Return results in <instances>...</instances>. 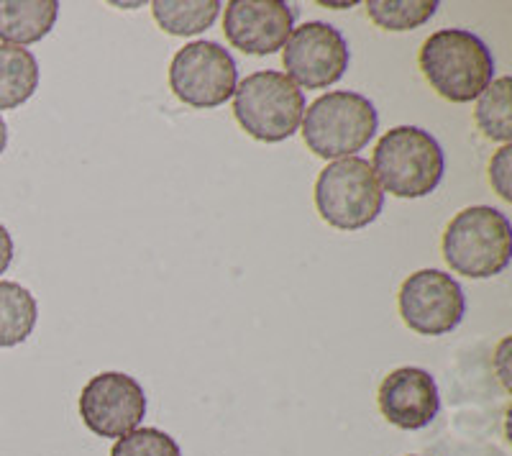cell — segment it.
Here are the masks:
<instances>
[{"label":"cell","mask_w":512,"mask_h":456,"mask_svg":"<svg viewBox=\"0 0 512 456\" xmlns=\"http://www.w3.org/2000/svg\"><path fill=\"white\" fill-rule=\"evenodd\" d=\"M418 62L431 88L451 103H472L495 80V57L466 29H441L428 36Z\"/></svg>","instance_id":"cell-1"},{"label":"cell","mask_w":512,"mask_h":456,"mask_svg":"<svg viewBox=\"0 0 512 456\" xmlns=\"http://www.w3.org/2000/svg\"><path fill=\"white\" fill-rule=\"evenodd\" d=\"M372 170L379 188L395 198H425L441 185L446 157L431 131L395 126L374 147Z\"/></svg>","instance_id":"cell-2"},{"label":"cell","mask_w":512,"mask_h":456,"mask_svg":"<svg viewBox=\"0 0 512 456\" xmlns=\"http://www.w3.org/2000/svg\"><path fill=\"white\" fill-rule=\"evenodd\" d=\"M305 147L320 159L356 157L374 139L379 126L372 100L351 90H333L313 100L303 113Z\"/></svg>","instance_id":"cell-3"},{"label":"cell","mask_w":512,"mask_h":456,"mask_svg":"<svg viewBox=\"0 0 512 456\" xmlns=\"http://www.w3.org/2000/svg\"><path fill=\"white\" fill-rule=\"evenodd\" d=\"M510 221L492 205H472L456 213L443 231V259L451 272L487 280L510 264Z\"/></svg>","instance_id":"cell-4"},{"label":"cell","mask_w":512,"mask_h":456,"mask_svg":"<svg viewBox=\"0 0 512 456\" xmlns=\"http://www.w3.org/2000/svg\"><path fill=\"white\" fill-rule=\"evenodd\" d=\"M305 113V95L285 72L262 70L236 85L233 116L256 141L280 144L290 139Z\"/></svg>","instance_id":"cell-5"},{"label":"cell","mask_w":512,"mask_h":456,"mask_svg":"<svg viewBox=\"0 0 512 456\" xmlns=\"http://www.w3.org/2000/svg\"><path fill=\"white\" fill-rule=\"evenodd\" d=\"M315 208L338 231H359L377 221L384 208V190L379 188L372 164L361 157L328 164L315 182Z\"/></svg>","instance_id":"cell-6"},{"label":"cell","mask_w":512,"mask_h":456,"mask_svg":"<svg viewBox=\"0 0 512 456\" xmlns=\"http://www.w3.org/2000/svg\"><path fill=\"white\" fill-rule=\"evenodd\" d=\"M239 67L218 41H190L169 65V88L192 108H218L233 98Z\"/></svg>","instance_id":"cell-7"},{"label":"cell","mask_w":512,"mask_h":456,"mask_svg":"<svg viewBox=\"0 0 512 456\" xmlns=\"http://www.w3.org/2000/svg\"><path fill=\"white\" fill-rule=\"evenodd\" d=\"M400 316L420 336L451 334L466 313V298L459 282L441 269H418L402 282Z\"/></svg>","instance_id":"cell-8"},{"label":"cell","mask_w":512,"mask_h":456,"mask_svg":"<svg viewBox=\"0 0 512 456\" xmlns=\"http://www.w3.org/2000/svg\"><path fill=\"white\" fill-rule=\"evenodd\" d=\"M351 62L349 41L338 29L323 21L292 29L282 47V65L297 88L323 90L346 75Z\"/></svg>","instance_id":"cell-9"},{"label":"cell","mask_w":512,"mask_h":456,"mask_svg":"<svg viewBox=\"0 0 512 456\" xmlns=\"http://www.w3.org/2000/svg\"><path fill=\"white\" fill-rule=\"evenodd\" d=\"M146 416V392L131 375L100 372L80 392L82 423L100 439H123Z\"/></svg>","instance_id":"cell-10"},{"label":"cell","mask_w":512,"mask_h":456,"mask_svg":"<svg viewBox=\"0 0 512 456\" xmlns=\"http://www.w3.org/2000/svg\"><path fill=\"white\" fill-rule=\"evenodd\" d=\"M295 29V11L285 0H231L223 31L233 49L254 57L280 52Z\"/></svg>","instance_id":"cell-11"},{"label":"cell","mask_w":512,"mask_h":456,"mask_svg":"<svg viewBox=\"0 0 512 456\" xmlns=\"http://www.w3.org/2000/svg\"><path fill=\"white\" fill-rule=\"evenodd\" d=\"M377 400L382 416L402 431L431 426L441 410L436 380L420 367H400L390 372L379 385Z\"/></svg>","instance_id":"cell-12"},{"label":"cell","mask_w":512,"mask_h":456,"mask_svg":"<svg viewBox=\"0 0 512 456\" xmlns=\"http://www.w3.org/2000/svg\"><path fill=\"white\" fill-rule=\"evenodd\" d=\"M57 0H0V41L11 47L36 44L54 29Z\"/></svg>","instance_id":"cell-13"},{"label":"cell","mask_w":512,"mask_h":456,"mask_svg":"<svg viewBox=\"0 0 512 456\" xmlns=\"http://www.w3.org/2000/svg\"><path fill=\"white\" fill-rule=\"evenodd\" d=\"M39 88V62L24 47L0 44V111L24 106Z\"/></svg>","instance_id":"cell-14"},{"label":"cell","mask_w":512,"mask_h":456,"mask_svg":"<svg viewBox=\"0 0 512 456\" xmlns=\"http://www.w3.org/2000/svg\"><path fill=\"white\" fill-rule=\"evenodd\" d=\"M39 318L34 295L18 282H0V349L24 344Z\"/></svg>","instance_id":"cell-15"},{"label":"cell","mask_w":512,"mask_h":456,"mask_svg":"<svg viewBox=\"0 0 512 456\" xmlns=\"http://www.w3.org/2000/svg\"><path fill=\"white\" fill-rule=\"evenodd\" d=\"M218 0H154L152 13L162 31L172 36H195L216 24Z\"/></svg>","instance_id":"cell-16"},{"label":"cell","mask_w":512,"mask_h":456,"mask_svg":"<svg viewBox=\"0 0 512 456\" xmlns=\"http://www.w3.org/2000/svg\"><path fill=\"white\" fill-rule=\"evenodd\" d=\"M512 80L510 77H500L487 85L477 100V126L487 139L500 141V144H510L512 139Z\"/></svg>","instance_id":"cell-17"},{"label":"cell","mask_w":512,"mask_h":456,"mask_svg":"<svg viewBox=\"0 0 512 456\" xmlns=\"http://www.w3.org/2000/svg\"><path fill=\"white\" fill-rule=\"evenodd\" d=\"M438 11V0H369L367 13L384 31H413L428 24Z\"/></svg>","instance_id":"cell-18"},{"label":"cell","mask_w":512,"mask_h":456,"mask_svg":"<svg viewBox=\"0 0 512 456\" xmlns=\"http://www.w3.org/2000/svg\"><path fill=\"white\" fill-rule=\"evenodd\" d=\"M111 456H182L180 444L159 428H136L113 444Z\"/></svg>","instance_id":"cell-19"},{"label":"cell","mask_w":512,"mask_h":456,"mask_svg":"<svg viewBox=\"0 0 512 456\" xmlns=\"http://www.w3.org/2000/svg\"><path fill=\"white\" fill-rule=\"evenodd\" d=\"M489 182L502 200H512V147L502 144L500 152L489 162Z\"/></svg>","instance_id":"cell-20"},{"label":"cell","mask_w":512,"mask_h":456,"mask_svg":"<svg viewBox=\"0 0 512 456\" xmlns=\"http://www.w3.org/2000/svg\"><path fill=\"white\" fill-rule=\"evenodd\" d=\"M13 262V239L8 234V228L0 223V275L11 267Z\"/></svg>","instance_id":"cell-21"},{"label":"cell","mask_w":512,"mask_h":456,"mask_svg":"<svg viewBox=\"0 0 512 456\" xmlns=\"http://www.w3.org/2000/svg\"><path fill=\"white\" fill-rule=\"evenodd\" d=\"M507 349H510V339H505L497 349V369H500V377L505 382V387H510V372H507Z\"/></svg>","instance_id":"cell-22"},{"label":"cell","mask_w":512,"mask_h":456,"mask_svg":"<svg viewBox=\"0 0 512 456\" xmlns=\"http://www.w3.org/2000/svg\"><path fill=\"white\" fill-rule=\"evenodd\" d=\"M6 144H8V126L6 121H3V116H0V154L6 152Z\"/></svg>","instance_id":"cell-23"},{"label":"cell","mask_w":512,"mask_h":456,"mask_svg":"<svg viewBox=\"0 0 512 456\" xmlns=\"http://www.w3.org/2000/svg\"><path fill=\"white\" fill-rule=\"evenodd\" d=\"M410 456H415V454H410Z\"/></svg>","instance_id":"cell-24"}]
</instances>
